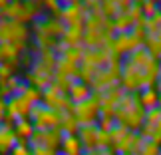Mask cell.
I'll return each instance as SVG.
<instances>
[{
    "mask_svg": "<svg viewBox=\"0 0 161 155\" xmlns=\"http://www.w3.org/2000/svg\"><path fill=\"white\" fill-rule=\"evenodd\" d=\"M159 68V60L147 50V46H139L137 50L121 58L119 86L129 94H139L147 88H153L157 84Z\"/></svg>",
    "mask_w": 161,
    "mask_h": 155,
    "instance_id": "cell-1",
    "label": "cell"
},
{
    "mask_svg": "<svg viewBox=\"0 0 161 155\" xmlns=\"http://www.w3.org/2000/svg\"><path fill=\"white\" fill-rule=\"evenodd\" d=\"M145 113H147V109L141 103L139 94L125 91L114 109V119L117 123H121V125H125L129 131H139L145 123Z\"/></svg>",
    "mask_w": 161,
    "mask_h": 155,
    "instance_id": "cell-2",
    "label": "cell"
},
{
    "mask_svg": "<svg viewBox=\"0 0 161 155\" xmlns=\"http://www.w3.org/2000/svg\"><path fill=\"white\" fill-rule=\"evenodd\" d=\"M0 16L28 26V22H36L42 18V4L36 0H10Z\"/></svg>",
    "mask_w": 161,
    "mask_h": 155,
    "instance_id": "cell-3",
    "label": "cell"
},
{
    "mask_svg": "<svg viewBox=\"0 0 161 155\" xmlns=\"http://www.w3.org/2000/svg\"><path fill=\"white\" fill-rule=\"evenodd\" d=\"M78 137L82 141L84 149H100V147H109V133L103 129L100 123H86V125H80L78 129Z\"/></svg>",
    "mask_w": 161,
    "mask_h": 155,
    "instance_id": "cell-4",
    "label": "cell"
},
{
    "mask_svg": "<svg viewBox=\"0 0 161 155\" xmlns=\"http://www.w3.org/2000/svg\"><path fill=\"white\" fill-rule=\"evenodd\" d=\"M30 40V28L26 24L8 20L0 16V44H22L26 46Z\"/></svg>",
    "mask_w": 161,
    "mask_h": 155,
    "instance_id": "cell-5",
    "label": "cell"
},
{
    "mask_svg": "<svg viewBox=\"0 0 161 155\" xmlns=\"http://www.w3.org/2000/svg\"><path fill=\"white\" fill-rule=\"evenodd\" d=\"M30 119H32L36 129H54L60 127V111L48 108L44 102H40L32 108Z\"/></svg>",
    "mask_w": 161,
    "mask_h": 155,
    "instance_id": "cell-6",
    "label": "cell"
},
{
    "mask_svg": "<svg viewBox=\"0 0 161 155\" xmlns=\"http://www.w3.org/2000/svg\"><path fill=\"white\" fill-rule=\"evenodd\" d=\"M72 113L74 117L78 119L80 125H86V123H96L100 119V102H97L96 96H92L90 100H84V102H78L72 105Z\"/></svg>",
    "mask_w": 161,
    "mask_h": 155,
    "instance_id": "cell-7",
    "label": "cell"
},
{
    "mask_svg": "<svg viewBox=\"0 0 161 155\" xmlns=\"http://www.w3.org/2000/svg\"><path fill=\"white\" fill-rule=\"evenodd\" d=\"M42 102H44L48 108L56 109V111H68V109H72V105H74L70 96H68V91L58 88L56 84L48 86V88L42 91Z\"/></svg>",
    "mask_w": 161,
    "mask_h": 155,
    "instance_id": "cell-8",
    "label": "cell"
},
{
    "mask_svg": "<svg viewBox=\"0 0 161 155\" xmlns=\"http://www.w3.org/2000/svg\"><path fill=\"white\" fill-rule=\"evenodd\" d=\"M141 137L149 139V141H155V143L161 145V108L157 105V108L153 109H147L145 113V123L143 127L139 129Z\"/></svg>",
    "mask_w": 161,
    "mask_h": 155,
    "instance_id": "cell-9",
    "label": "cell"
},
{
    "mask_svg": "<svg viewBox=\"0 0 161 155\" xmlns=\"http://www.w3.org/2000/svg\"><path fill=\"white\" fill-rule=\"evenodd\" d=\"M84 2L82 0H78V2H72V4H64L62 6V12H60V20L66 24H84L86 20V12L88 8H84Z\"/></svg>",
    "mask_w": 161,
    "mask_h": 155,
    "instance_id": "cell-10",
    "label": "cell"
},
{
    "mask_svg": "<svg viewBox=\"0 0 161 155\" xmlns=\"http://www.w3.org/2000/svg\"><path fill=\"white\" fill-rule=\"evenodd\" d=\"M16 143H18V135L14 131V125L8 121H2L0 123V155H10Z\"/></svg>",
    "mask_w": 161,
    "mask_h": 155,
    "instance_id": "cell-11",
    "label": "cell"
},
{
    "mask_svg": "<svg viewBox=\"0 0 161 155\" xmlns=\"http://www.w3.org/2000/svg\"><path fill=\"white\" fill-rule=\"evenodd\" d=\"M84 145L80 141L78 133H64L60 143V153L62 155H84Z\"/></svg>",
    "mask_w": 161,
    "mask_h": 155,
    "instance_id": "cell-12",
    "label": "cell"
},
{
    "mask_svg": "<svg viewBox=\"0 0 161 155\" xmlns=\"http://www.w3.org/2000/svg\"><path fill=\"white\" fill-rule=\"evenodd\" d=\"M68 96H70L72 103H78V102H84V100H90L92 96H94V90H92V86L88 82H84V80H76L70 90H68Z\"/></svg>",
    "mask_w": 161,
    "mask_h": 155,
    "instance_id": "cell-13",
    "label": "cell"
},
{
    "mask_svg": "<svg viewBox=\"0 0 161 155\" xmlns=\"http://www.w3.org/2000/svg\"><path fill=\"white\" fill-rule=\"evenodd\" d=\"M12 125H14V131L18 135V139H22V141H30V139H32V135H34V131H36V127H34V123H32L30 117L18 119V121L12 123Z\"/></svg>",
    "mask_w": 161,
    "mask_h": 155,
    "instance_id": "cell-14",
    "label": "cell"
},
{
    "mask_svg": "<svg viewBox=\"0 0 161 155\" xmlns=\"http://www.w3.org/2000/svg\"><path fill=\"white\" fill-rule=\"evenodd\" d=\"M60 129H62V133H78L80 123H78L76 117H74L72 109L60 111Z\"/></svg>",
    "mask_w": 161,
    "mask_h": 155,
    "instance_id": "cell-15",
    "label": "cell"
},
{
    "mask_svg": "<svg viewBox=\"0 0 161 155\" xmlns=\"http://www.w3.org/2000/svg\"><path fill=\"white\" fill-rule=\"evenodd\" d=\"M139 100L143 103L145 109H153L159 105V90L157 88H147L143 91H139Z\"/></svg>",
    "mask_w": 161,
    "mask_h": 155,
    "instance_id": "cell-16",
    "label": "cell"
},
{
    "mask_svg": "<svg viewBox=\"0 0 161 155\" xmlns=\"http://www.w3.org/2000/svg\"><path fill=\"white\" fill-rule=\"evenodd\" d=\"M159 143H155V141H149V139H145L141 141V145H139V149L135 151L133 155H161V149H159Z\"/></svg>",
    "mask_w": 161,
    "mask_h": 155,
    "instance_id": "cell-17",
    "label": "cell"
},
{
    "mask_svg": "<svg viewBox=\"0 0 161 155\" xmlns=\"http://www.w3.org/2000/svg\"><path fill=\"white\" fill-rule=\"evenodd\" d=\"M18 64H10V62H0V82H6L12 76H16Z\"/></svg>",
    "mask_w": 161,
    "mask_h": 155,
    "instance_id": "cell-18",
    "label": "cell"
},
{
    "mask_svg": "<svg viewBox=\"0 0 161 155\" xmlns=\"http://www.w3.org/2000/svg\"><path fill=\"white\" fill-rule=\"evenodd\" d=\"M10 155H34V153H32V145H30V141L18 139V143L14 145V149L10 151Z\"/></svg>",
    "mask_w": 161,
    "mask_h": 155,
    "instance_id": "cell-19",
    "label": "cell"
},
{
    "mask_svg": "<svg viewBox=\"0 0 161 155\" xmlns=\"http://www.w3.org/2000/svg\"><path fill=\"white\" fill-rule=\"evenodd\" d=\"M42 8L48 10L50 14L54 16H60V12H62V2L60 0H42Z\"/></svg>",
    "mask_w": 161,
    "mask_h": 155,
    "instance_id": "cell-20",
    "label": "cell"
},
{
    "mask_svg": "<svg viewBox=\"0 0 161 155\" xmlns=\"http://www.w3.org/2000/svg\"><path fill=\"white\" fill-rule=\"evenodd\" d=\"M141 10H143L145 18H151L153 14H157V2L155 0H143L141 2Z\"/></svg>",
    "mask_w": 161,
    "mask_h": 155,
    "instance_id": "cell-21",
    "label": "cell"
},
{
    "mask_svg": "<svg viewBox=\"0 0 161 155\" xmlns=\"http://www.w3.org/2000/svg\"><path fill=\"white\" fill-rule=\"evenodd\" d=\"M32 153L34 155H60V151L50 149V147H44V145H32Z\"/></svg>",
    "mask_w": 161,
    "mask_h": 155,
    "instance_id": "cell-22",
    "label": "cell"
},
{
    "mask_svg": "<svg viewBox=\"0 0 161 155\" xmlns=\"http://www.w3.org/2000/svg\"><path fill=\"white\" fill-rule=\"evenodd\" d=\"M84 155H117L109 149V147H100V149H86Z\"/></svg>",
    "mask_w": 161,
    "mask_h": 155,
    "instance_id": "cell-23",
    "label": "cell"
},
{
    "mask_svg": "<svg viewBox=\"0 0 161 155\" xmlns=\"http://www.w3.org/2000/svg\"><path fill=\"white\" fill-rule=\"evenodd\" d=\"M100 2H102V0H84V4H88L90 8H92V6H97Z\"/></svg>",
    "mask_w": 161,
    "mask_h": 155,
    "instance_id": "cell-24",
    "label": "cell"
},
{
    "mask_svg": "<svg viewBox=\"0 0 161 155\" xmlns=\"http://www.w3.org/2000/svg\"><path fill=\"white\" fill-rule=\"evenodd\" d=\"M157 90H159V94H161V68H159V76H157Z\"/></svg>",
    "mask_w": 161,
    "mask_h": 155,
    "instance_id": "cell-25",
    "label": "cell"
},
{
    "mask_svg": "<svg viewBox=\"0 0 161 155\" xmlns=\"http://www.w3.org/2000/svg\"><path fill=\"white\" fill-rule=\"evenodd\" d=\"M60 2H62V6H64V4H72V2H78V0H60Z\"/></svg>",
    "mask_w": 161,
    "mask_h": 155,
    "instance_id": "cell-26",
    "label": "cell"
},
{
    "mask_svg": "<svg viewBox=\"0 0 161 155\" xmlns=\"http://www.w3.org/2000/svg\"><path fill=\"white\" fill-rule=\"evenodd\" d=\"M157 12H159V14H161V0H159V2H157Z\"/></svg>",
    "mask_w": 161,
    "mask_h": 155,
    "instance_id": "cell-27",
    "label": "cell"
},
{
    "mask_svg": "<svg viewBox=\"0 0 161 155\" xmlns=\"http://www.w3.org/2000/svg\"><path fill=\"white\" fill-rule=\"evenodd\" d=\"M159 108H161V94H159Z\"/></svg>",
    "mask_w": 161,
    "mask_h": 155,
    "instance_id": "cell-28",
    "label": "cell"
},
{
    "mask_svg": "<svg viewBox=\"0 0 161 155\" xmlns=\"http://www.w3.org/2000/svg\"><path fill=\"white\" fill-rule=\"evenodd\" d=\"M117 155H129V153H117Z\"/></svg>",
    "mask_w": 161,
    "mask_h": 155,
    "instance_id": "cell-29",
    "label": "cell"
},
{
    "mask_svg": "<svg viewBox=\"0 0 161 155\" xmlns=\"http://www.w3.org/2000/svg\"><path fill=\"white\" fill-rule=\"evenodd\" d=\"M8 2H10V0H8Z\"/></svg>",
    "mask_w": 161,
    "mask_h": 155,
    "instance_id": "cell-30",
    "label": "cell"
},
{
    "mask_svg": "<svg viewBox=\"0 0 161 155\" xmlns=\"http://www.w3.org/2000/svg\"><path fill=\"white\" fill-rule=\"evenodd\" d=\"M60 155H62V153H60Z\"/></svg>",
    "mask_w": 161,
    "mask_h": 155,
    "instance_id": "cell-31",
    "label": "cell"
}]
</instances>
